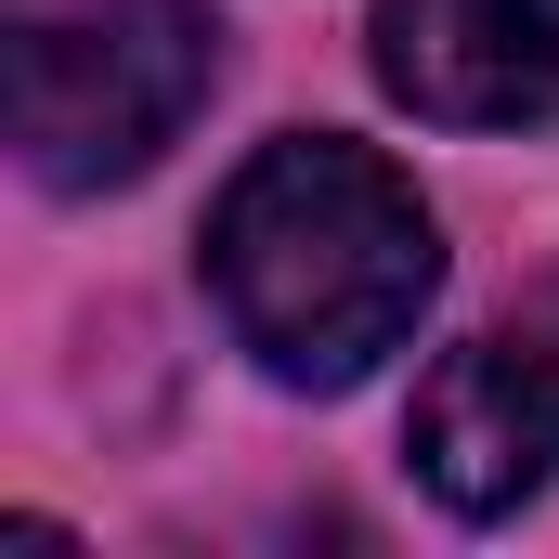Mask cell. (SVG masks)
Masks as SVG:
<instances>
[{
    "instance_id": "cell-1",
    "label": "cell",
    "mask_w": 559,
    "mask_h": 559,
    "mask_svg": "<svg viewBox=\"0 0 559 559\" xmlns=\"http://www.w3.org/2000/svg\"><path fill=\"white\" fill-rule=\"evenodd\" d=\"M209 299L274 391H365L442 299V222L378 143L274 131L209 195Z\"/></svg>"
},
{
    "instance_id": "cell-3",
    "label": "cell",
    "mask_w": 559,
    "mask_h": 559,
    "mask_svg": "<svg viewBox=\"0 0 559 559\" xmlns=\"http://www.w3.org/2000/svg\"><path fill=\"white\" fill-rule=\"evenodd\" d=\"M404 455H417V481L455 521H508V508H534L559 481V274L534 286L508 325L455 338L417 378Z\"/></svg>"
},
{
    "instance_id": "cell-4",
    "label": "cell",
    "mask_w": 559,
    "mask_h": 559,
    "mask_svg": "<svg viewBox=\"0 0 559 559\" xmlns=\"http://www.w3.org/2000/svg\"><path fill=\"white\" fill-rule=\"evenodd\" d=\"M378 92L442 131H534L559 105V0H378Z\"/></svg>"
},
{
    "instance_id": "cell-2",
    "label": "cell",
    "mask_w": 559,
    "mask_h": 559,
    "mask_svg": "<svg viewBox=\"0 0 559 559\" xmlns=\"http://www.w3.org/2000/svg\"><path fill=\"white\" fill-rule=\"evenodd\" d=\"M222 92L209 0H26L13 13V156L52 195L143 182Z\"/></svg>"
}]
</instances>
